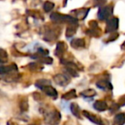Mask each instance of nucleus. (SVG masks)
<instances>
[{
  "mask_svg": "<svg viewBox=\"0 0 125 125\" xmlns=\"http://www.w3.org/2000/svg\"><path fill=\"white\" fill-rule=\"evenodd\" d=\"M40 90H42L44 93H45V94H46L47 96H49V97H52V98H54V99H56V98L57 97V90H56L55 88H54L53 87H52L51 85H48V86H45V87H42Z\"/></svg>",
  "mask_w": 125,
  "mask_h": 125,
  "instance_id": "nucleus-7",
  "label": "nucleus"
},
{
  "mask_svg": "<svg viewBox=\"0 0 125 125\" xmlns=\"http://www.w3.org/2000/svg\"><path fill=\"white\" fill-rule=\"evenodd\" d=\"M112 11L113 9L111 6H105V7L100 8L98 12V18L101 21L109 19L110 16L112 15Z\"/></svg>",
  "mask_w": 125,
  "mask_h": 125,
  "instance_id": "nucleus-3",
  "label": "nucleus"
},
{
  "mask_svg": "<svg viewBox=\"0 0 125 125\" xmlns=\"http://www.w3.org/2000/svg\"><path fill=\"white\" fill-rule=\"evenodd\" d=\"M48 85H51V82L49 80H46V79H40V80L37 81L35 82V86L40 89H41L42 87Z\"/></svg>",
  "mask_w": 125,
  "mask_h": 125,
  "instance_id": "nucleus-15",
  "label": "nucleus"
},
{
  "mask_svg": "<svg viewBox=\"0 0 125 125\" xmlns=\"http://www.w3.org/2000/svg\"><path fill=\"white\" fill-rule=\"evenodd\" d=\"M8 59V55L7 53L5 52V51L3 50V49H1V51H0V60H1V63H4V62H6Z\"/></svg>",
  "mask_w": 125,
  "mask_h": 125,
  "instance_id": "nucleus-20",
  "label": "nucleus"
},
{
  "mask_svg": "<svg viewBox=\"0 0 125 125\" xmlns=\"http://www.w3.org/2000/svg\"><path fill=\"white\" fill-rule=\"evenodd\" d=\"M65 45L63 42H58L57 44V48H56L55 51V55L57 57H62V55L64 53L65 51Z\"/></svg>",
  "mask_w": 125,
  "mask_h": 125,
  "instance_id": "nucleus-11",
  "label": "nucleus"
},
{
  "mask_svg": "<svg viewBox=\"0 0 125 125\" xmlns=\"http://www.w3.org/2000/svg\"><path fill=\"white\" fill-rule=\"evenodd\" d=\"M66 70H67V72H68V74H70V75H72V76H78L77 71L75 70V69L72 68L70 65H69L68 68H66Z\"/></svg>",
  "mask_w": 125,
  "mask_h": 125,
  "instance_id": "nucleus-21",
  "label": "nucleus"
},
{
  "mask_svg": "<svg viewBox=\"0 0 125 125\" xmlns=\"http://www.w3.org/2000/svg\"><path fill=\"white\" fill-rule=\"evenodd\" d=\"M70 110L74 116H75L78 118H81V113H82V112H81V109H80V107H79L78 104H71V105L70 106Z\"/></svg>",
  "mask_w": 125,
  "mask_h": 125,
  "instance_id": "nucleus-12",
  "label": "nucleus"
},
{
  "mask_svg": "<svg viewBox=\"0 0 125 125\" xmlns=\"http://www.w3.org/2000/svg\"><path fill=\"white\" fill-rule=\"evenodd\" d=\"M76 97V93H75V90L72 89L70 90V92H68L67 94H63L62 97V99H66V100H69V99H75Z\"/></svg>",
  "mask_w": 125,
  "mask_h": 125,
  "instance_id": "nucleus-18",
  "label": "nucleus"
},
{
  "mask_svg": "<svg viewBox=\"0 0 125 125\" xmlns=\"http://www.w3.org/2000/svg\"><path fill=\"white\" fill-rule=\"evenodd\" d=\"M71 45L74 48H81L85 46V41L82 39H75L71 41Z\"/></svg>",
  "mask_w": 125,
  "mask_h": 125,
  "instance_id": "nucleus-13",
  "label": "nucleus"
},
{
  "mask_svg": "<svg viewBox=\"0 0 125 125\" xmlns=\"http://www.w3.org/2000/svg\"><path fill=\"white\" fill-rule=\"evenodd\" d=\"M45 123L49 125H57L61 120V114L55 109L48 110L44 113Z\"/></svg>",
  "mask_w": 125,
  "mask_h": 125,
  "instance_id": "nucleus-1",
  "label": "nucleus"
},
{
  "mask_svg": "<svg viewBox=\"0 0 125 125\" xmlns=\"http://www.w3.org/2000/svg\"><path fill=\"white\" fill-rule=\"evenodd\" d=\"M80 11V13H76V16H77V17L78 18H81V19H84V18L86 17V15H83V13H88V11H89V10L88 9H87V10H85V9H83V10H79Z\"/></svg>",
  "mask_w": 125,
  "mask_h": 125,
  "instance_id": "nucleus-22",
  "label": "nucleus"
},
{
  "mask_svg": "<svg viewBox=\"0 0 125 125\" xmlns=\"http://www.w3.org/2000/svg\"><path fill=\"white\" fill-rule=\"evenodd\" d=\"M82 96H83L84 98H93L96 95V92L94 89H87V90L82 92Z\"/></svg>",
  "mask_w": 125,
  "mask_h": 125,
  "instance_id": "nucleus-17",
  "label": "nucleus"
},
{
  "mask_svg": "<svg viewBox=\"0 0 125 125\" xmlns=\"http://www.w3.org/2000/svg\"><path fill=\"white\" fill-rule=\"evenodd\" d=\"M115 123L117 125H123L125 123V113H119L115 116Z\"/></svg>",
  "mask_w": 125,
  "mask_h": 125,
  "instance_id": "nucleus-14",
  "label": "nucleus"
},
{
  "mask_svg": "<svg viewBox=\"0 0 125 125\" xmlns=\"http://www.w3.org/2000/svg\"><path fill=\"white\" fill-rule=\"evenodd\" d=\"M20 107H21V109L22 110V111H27V110L28 109V101H27L26 99H24V100L21 101Z\"/></svg>",
  "mask_w": 125,
  "mask_h": 125,
  "instance_id": "nucleus-23",
  "label": "nucleus"
},
{
  "mask_svg": "<svg viewBox=\"0 0 125 125\" xmlns=\"http://www.w3.org/2000/svg\"><path fill=\"white\" fill-rule=\"evenodd\" d=\"M70 77L64 74H57L54 76V82L56 84L61 87H65L70 82Z\"/></svg>",
  "mask_w": 125,
  "mask_h": 125,
  "instance_id": "nucleus-4",
  "label": "nucleus"
},
{
  "mask_svg": "<svg viewBox=\"0 0 125 125\" xmlns=\"http://www.w3.org/2000/svg\"><path fill=\"white\" fill-rule=\"evenodd\" d=\"M96 86L99 87V89L104 91H108V90H111L112 89V86H111V82H109L108 81L105 80H101L96 83Z\"/></svg>",
  "mask_w": 125,
  "mask_h": 125,
  "instance_id": "nucleus-8",
  "label": "nucleus"
},
{
  "mask_svg": "<svg viewBox=\"0 0 125 125\" xmlns=\"http://www.w3.org/2000/svg\"><path fill=\"white\" fill-rule=\"evenodd\" d=\"M94 108L98 111H104L107 110L108 105L103 100H97L94 102Z\"/></svg>",
  "mask_w": 125,
  "mask_h": 125,
  "instance_id": "nucleus-9",
  "label": "nucleus"
},
{
  "mask_svg": "<svg viewBox=\"0 0 125 125\" xmlns=\"http://www.w3.org/2000/svg\"><path fill=\"white\" fill-rule=\"evenodd\" d=\"M43 7H44V10H45V12H50V11L54 8V4L48 1V2H45V4H44Z\"/></svg>",
  "mask_w": 125,
  "mask_h": 125,
  "instance_id": "nucleus-19",
  "label": "nucleus"
},
{
  "mask_svg": "<svg viewBox=\"0 0 125 125\" xmlns=\"http://www.w3.org/2000/svg\"><path fill=\"white\" fill-rule=\"evenodd\" d=\"M75 24H70V26L67 28L66 32V36L67 38H71L76 32V27L75 26Z\"/></svg>",
  "mask_w": 125,
  "mask_h": 125,
  "instance_id": "nucleus-16",
  "label": "nucleus"
},
{
  "mask_svg": "<svg viewBox=\"0 0 125 125\" xmlns=\"http://www.w3.org/2000/svg\"><path fill=\"white\" fill-rule=\"evenodd\" d=\"M82 114H83V116H86L89 121L92 122V123H95V124H98V125H103L102 120H101L100 117H99V116H95V115H94V114H91V113L87 112V111H82Z\"/></svg>",
  "mask_w": 125,
  "mask_h": 125,
  "instance_id": "nucleus-6",
  "label": "nucleus"
},
{
  "mask_svg": "<svg viewBox=\"0 0 125 125\" xmlns=\"http://www.w3.org/2000/svg\"><path fill=\"white\" fill-rule=\"evenodd\" d=\"M118 28V19L117 18H111L108 21L106 25V32L112 33Z\"/></svg>",
  "mask_w": 125,
  "mask_h": 125,
  "instance_id": "nucleus-5",
  "label": "nucleus"
},
{
  "mask_svg": "<svg viewBox=\"0 0 125 125\" xmlns=\"http://www.w3.org/2000/svg\"><path fill=\"white\" fill-rule=\"evenodd\" d=\"M14 71H17V67H16V64H11L9 65V66H4L2 65L1 66V75H4V74H10L11 72H14Z\"/></svg>",
  "mask_w": 125,
  "mask_h": 125,
  "instance_id": "nucleus-10",
  "label": "nucleus"
},
{
  "mask_svg": "<svg viewBox=\"0 0 125 125\" xmlns=\"http://www.w3.org/2000/svg\"><path fill=\"white\" fill-rule=\"evenodd\" d=\"M51 20L55 22H67L70 24H76L77 19L75 17H72L70 16H66V15H61L59 13H52L51 15Z\"/></svg>",
  "mask_w": 125,
  "mask_h": 125,
  "instance_id": "nucleus-2",
  "label": "nucleus"
}]
</instances>
